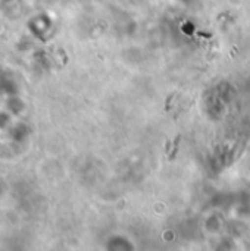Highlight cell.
<instances>
[{
  "instance_id": "6da1fadb",
  "label": "cell",
  "mask_w": 250,
  "mask_h": 251,
  "mask_svg": "<svg viewBox=\"0 0 250 251\" xmlns=\"http://www.w3.org/2000/svg\"><path fill=\"white\" fill-rule=\"evenodd\" d=\"M178 143H180V137L175 140V143H174V149H172V154L169 156V159L172 160L174 157H175V154H177V150H178Z\"/></svg>"
}]
</instances>
